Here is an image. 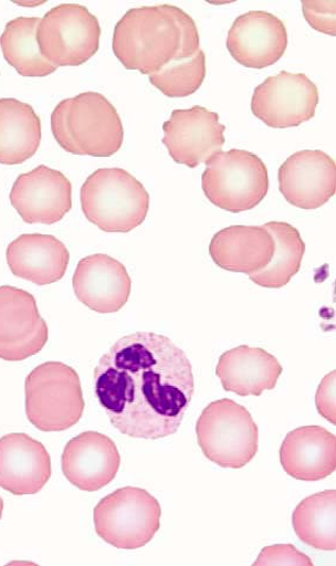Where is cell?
I'll use <instances>...</instances> for the list:
<instances>
[{
  "label": "cell",
  "mask_w": 336,
  "mask_h": 566,
  "mask_svg": "<svg viewBox=\"0 0 336 566\" xmlns=\"http://www.w3.org/2000/svg\"><path fill=\"white\" fill-rule=\"evenodd\" d=\"M335 381L336 371L332 370L321 386H318L315 397L317 412L321 413L332 424L336 423L335 413Z\"/></svg>",
  "instance_id": "obj_31"
},
{
  "label": "cell",
  "mask_w": 336,
  "mask_h": 566,
  "mask_svg": "<svg viewBox=\"0 0 336 566\" xmlns=\"http://www.w3.org/2000/svg\"><path fill=\"white\" fill-rule=\"evenodd\" d=\"M3 511H4V501L2 497H0V520L3 517Z\"/></svg>",
  "instance_id": "obj_32"
},
{
  "label": "cell",
  "mask_w": 336,
  "mask_h": 566,
  "mask_svg": "<svg viewBox=\"0 0 336 566\" xmlns=\"http://www.w3.org/2000/svg\"><path fill=\"white\" fill-rule=\"evenodd\" d=\"M169 11L181 30V49L175 61L191 59L201 50L200 33L192 17L181 8L169 6Z\"/></svg>",
  "instance_id": "obj_29"
},
{
  "label": "cell",
  "mask_w": 336,
  "mask_h": 566,
  "mask_svg": "<svg viewBox=\"0 0 336 566\" xmlns=\"http://www.w3.org/2000/svg\"><path fill=\"white\" fill-rule=\"evenodd\" d=\"M287 46L285 23L277 15L262 10L239 15L227 38L230 56L251 69L274 65L285 55Z\"/></svg>",
  "instance_id": "obj_14"
},
{
  "label": "cell",
  "mask_w": 336,
  "mask_h": 566,
  "mask_svg": "<svg viewBox=\"0 0 336 566\" xmlns=\"http://www.w3.org/2000/svg\"><path fill=\"white\" fill-rule=\"evenodd\" d=\"M81 206L87 221L103 232L129 233L146 221L150 197L129 171L103 168L83 184Z\"/></svg>",
  "instance_id": "obj_4"
},
{
  "label": "cell",
  "mask_w": 336,
  "mask_h": 566,
  "mask_svg": "<svg viewBox=\"0 0 336 566\" xmlns=\"http://www.w3.org/2000/svg\"><path fill=\"white\" fill-rule=\"evenodd\" d=\"M303 12L307 23L316 31L334 35L336 34L335 25V0L329 2H313V0H304Z\"/></svg>",
  "instance_id": "obj_30"
},
{
  "label": "cell",
  "mask_w": 336,
  "mask_h": 566,
  "mask_svg": "<svg viewBox=\"0 0 336 566\" xmlns=\"http://www.w3.org/2000/svg\"><path fill=\"white\" fill-rule=\"evenodd\" d=\"M73 287L88 310L111 314L127 305L133 282L123 263L106 254H95L78 262Z\"/></svg>",
  "instance_id": "obj_17"
},
{
  "label": "cell",
  "mask_w": 336,
  "mask_h": 566,
  "mask_svg": "<svg viewBox=\"0 0 336 566\" xmlns=\"http://www.w3.org/2000/svg\"><path fill=\"white\" fill-rule=\"evenodd\" d=\"M85 409L77 371L60 361L35 367L25 380L28 420L42 432H63L82 419Z\"/></svg>",
  "instance_id": "obj_5"
},
{
  "label": "cell",
  "mask_w": 336,
  "mask_h": 566,
  "mask_svg": "<svg viewBox=\"0 0 336 566\" xmlns=\"http://www.w3.org/2000/svg\"><path fill=\"white\" fill-rule=\"evenodd\" d=\"M204 457L223 469H242L259 451V428L250 411L232 399L210 402L197 422Z\"/></svg>",
  "instance_id": "obj_6"
},
{
  "label": "cell",
  "mask_w": 336,
  "mask_h": 566,
  "mask_svg": "<svg viewBox=\"0 0 336 566\" xmlns=\"http://www.w3.org/2000/svg\"><path fill=\"white\" fill-rule=\"evenodd\" d=\"M279 189L288 203L300 209H317L336 192V165L322 150H301L279 169Z\"/></svg>",
  "instance_id": "obj_15"
},
{
  "label": "cell",
  "mask_w": 336,
  "mask_h": 566,
  "mask_svg": "<svg viewBox=\"0 0 336 566\" xmlns=\"http://www.w3.org/2000/svg\"><path fill=\"white\" fill-rule=\"evenodd\" d=\"M280 463L296 481H323L336 469V437L322 427L295 429L282 442Z\"/></svg>",
  "instance_id": "obj_19"
},
{
  "label": "cell",
  "mask_w": 336,
  "mask_h": 566,
  "mask_svg": "<svg viewBox=\"0 0 336 566\" xmlns=\"http://www.w3.org/2000/svg\"><path fill=\"white\" fill-rule=\"evenodd\" d=\"M120 468V454L108 436L87 431L71 439L62 454V472L81 491L108 486Z\"/></svg>",
  "instance_id": "obj_16"
},
{
  "label": "cell",
  "mask_w": 336,
  "mask_h": 566,
  "mask_svg": "<svg viewBox=\"0 0 336 566\" xmlns=\"http://www.w3.org/2000/svg\"><path fill=\"white\" fill-rule=\"evenodd\" d=\"M161 504L147 490L126 486L106 495L94 510L96 534L120 551H137L161 527Z\"/></svg>",
  "instance_id": "obj_8"
},
{
  "label": "cell",
  "mask_w": 336,
  "mask_h": 566,
  "mask_svg": "<svg viewBox=\"0 0 336 566\" xmlns=\"http://www.w3.org/2000/svg\"><path fill=\"white\" fill-rule=\"evenodd\" d=\"M40 21L38 17H17L0 35L6 61L23 77H46L57 70L41 55L35 40Z\"/></svg>",
  "instance_id": "obj_24"
},
{
  "label": "cell",
  "mask_w": 336,
  "mask_h": 566,
  "mask_svg": "<svg viewBox=\"0 0 336 566\" xmlns=\"http://www.w3.org/2000/svg\"><path fill=\"white\" fill-rule=\"evenodd\" d=\"M206 75V53L200 50L191 59L172 61L157 74L149 76V81L167 97L183 98L199 91Z\"/></svg>",
  "instance_id": "obj_27"
},
{
  "label": "cell",
  "mask_w": 336,
  "mask_h": 566,
  "mask_svg": "<svg viewBox=\"0 0 336 566\" xmlns=\"http://www.w3.org/2000/svg\"><path fill=\"white\" fill-rule=\"evenodd\" d=\"M48 340L49 327L34 296L21 289L0 287V359L24 361Z\"/></svg>",
  "instance_id": "obj_11"
},
{
  "label": "cell",
  "mask_w": 336,
  "mask_h": 566,
  "mask_svg": "<svg viewBox=\"0 0 336 566\" xmlns=\"http://www.w3.org/2000/svg\"><path fill=\"white\" fill-rule=\"evenodd\" d=\"M51 130L67 153L111 157L123 146V123L114 104L95 92L61 101L51 114Z\"/></svg>",
  "instance_id": "obj_2"
},
{
  "label": "cell",
  "mask_w": 336,
  "mask_h": 566,
  "mask_svg": "<svg viewBox=\"0 0 336 566\" xmlns=\"http://www.w3.org/2000/svg\"><path fill=\"white\" fill-rule=\"evenodd\" d=\"M181 30L168 4L130 9L114 29L113 51L127 70L151 76L176 60Z\"/></svg>",
  "instance_id": "obj_3"
},
{
  "label": "cell",
  "mask_w": 336,
  "mask_h": 566,
  "mask_svg": "<svg viewBox=\"0 0 336 566\" xmlns=\"http://www.w3.org/2000/svg\"><path fill=\"white\" fill-rule=\"evenodd\" d=\"M94 382L113 427L146 440L179 431L195 394L186 352L168 336L153 332L118 339L99 359Z\"/></svg>",
  "instance_id": "obj_1"
},
{
  "label": "cell",
  "mask_w": 336,
  "mask_h": 566,
  "mask_svg": "<svg viewBox=\"0 0 336 566\" xmlns=\"http://www.w3.org/2000/svg\"><path fill=\"white\" fill-rule=\"evenodd\" d=\"M282 371L273 354L245 345L224 352L217 366L224 391L240 397H260L264 391H273Z\"/></svg>",
  "instance_id": "obj_21"
},
{
  "label": "cell",
  "mask_w": 336,
  "mask_h": 566,
  "mask_svg": "<svg viewBox=\"0 0 336 566\" xmlns=\"http://www.w3.org/2000/svg\"><path fill=\"white\" fill-rule=\"evenodd\" d=\"M274 240L263 226H232L212 237L209 254L218 268L232 273L255 274L267 268Z\"/></svg>",
  "instance_id": "obj_20"
},
{
  "label": "cell",
  "mask_w": 336,
  "mask_h": 566,
  "mask_svg": "<svg viewBox=\"0 0 336 566\" xmlns=\"http://www.w3.org/2000/svg\"><path fill=\"white\" fill-rule=\"evenodd\" d=\"M10 202L27 223H57L73 208V186L62 171L42 165L17 177Z\"/></svg>",
  "instance_id": "obj_13"
},
{
  "label": "cell",
  "mask_w": 336,
  "mask_h": 566,
  "mask_svg": "<svg viewBox=\"0 0 336 566\" xmlns=\"http://www.w3.org/2000/svg\"><path fill=\"white\" fill-rule=\"evenodd\" d=\"M51 473V457L41 441L27 433L0 438V488L14 495L35 494Z\"/></svg>",
  "instance_id": "obj_18"
},
{
  "label": "cell",
  "mask_w": 336,
  "mask_h": 566,
  "mask_svg": "<svg viewBox=\"0 0 336 566\" xmlns=\"http://www.w3.org/2000/svg\"><path fill=\"white\" fill-rule=\"evenodd\" d=\"M313 566L312 559L292 544H275L262 548L253 566Z\"/></svg>",
  "instance_id": "obj_28"
},
{
  "label": "cell",
  "mask_w": 336,
  "mask_h": 566,
  "mask_svg": "<svg viewBox=\"0 0 336 566\" xmlns=\"http://www.w3.org/2000/svg\"><path fill=\"white\" fill-rule=\"evenodd\" d=\"M206 166L202 189L218 208L238 214L254 209L267 197L269 169L255 154L241 149L219 151Z\"/></svg>",
  "instance_id": "obj_7"
},
{
  "label": "cell",
  "mask_w": 336,
  "mask_h": 566,
  "mask_svg": "<svg viewBox=\"0 0 336 566\" xmlns=\"http://www.w3.org/2000/svg\"><path fill=\"white\" fill-rule=\"evenodd\" d=\"M293 527L301 542L321 552L336 551V491L309 495L293 512Z\"/></svg>",
  "instance_id": "obj_25"
},
{
  "label": "cell",
  "mask_w": 336,
  "mask_h": 566,
  "mask_svg": "<svg viewBox=\"0 0 336 566\" xmlns=\"http://www.w3.org/2000/svg\"><path fill=\"white\" fill-rule=\"evenodd\" d=\"M162 144L177 165L198 168L219 151L225 144V126L219 114L204 106L176 109L164 124Z\"/></svg>",
  "instance_id": "obj_12"
},
{
  "label": "cell",
  "mask_w": 336,
  "mask_h": 566,
  "mask_svg": "<svg viewBox=\"0 0 336 566\" xmlns=\"http://www.w3.org/2000/svg\"><path fill=\"white\" fill-rule=\"evenodd\" d=\"M41 140V117L32 106L17 98H0V164H24L39 151Z\"/></svg>",
  "instance_id": "obj_23"
},
{
  "label": "cell",
  "mask_w": 336,
  "mask_h": 566,
  "mask_svg": "<svg viewBox=\"0 0 336 566\" xmlns=\"http://www.w3.org/2000/svg\"><path fill=\"white\" fill-rule=\"evenodd\" d=\"M98 18L81 4H61L41 18L35 40L41 55L52 65L80 66L99 49Z\"/></svg>",
  "instance_id": "obj_9"
},
{
  "label": "cell",
  "mask_w": 336,
  "mask_h": 566,
  "mask_svg": "<svg viewBox=\"0 0 336 566\" xmlns=\"http://www.w3.org/2000/svg\"><path fill=\"white\" fill-rule=\"evenodd\" d=\"M318 88L305 74L281 71L255 87L252 112L274 129L298 127L316 113Z\"/></svg>",
  "instance_id": "obj_10"
},
{
  "label": "cell",
  "mask_w": 336,
  "mask_h": 566,
  "mask_svg": "<svg viewBox=\"0 0 336 566\" xmlns=\"http://www.w3.org/2000/svg\"><path fill=\"white\" fill-rule=\"evenodd\" d=\"M7 260L14 276L46 286L64 277L70 253L55 237L23 234L9 244Z\"/></svg>",
  "instance_id": "obj_22"
},
{
  "label": "cell",
  "mask_w": 336,
  "mask_h": 566,
  "mask_svg": "<svg viewBox=\"0 0 336 566\" xmlns=\"http://www.w3.org/2000/svg\"><path fill=\"white\" fill-rule=\"evenodd\" d=\"M263 227L274 240V255L267 268L251 274L250 279L260 287L282 289L298 273L306 243L298 230L287 222L272 221Z\"/></svg>",
  "instance_id": "obj_26"
}]
</instances>
